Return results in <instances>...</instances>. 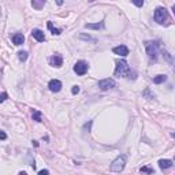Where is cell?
Instances as JSON below:
<instances>
[{
	"label": "cell",
	"mask_w": 175,
	"mask_h": 175,
	"mask_svg": "<svg viewBox=\"0 0 175 175\" xmlns=\"http://www.w3.org/2000/svg\"><path fill=\"white\" fill-rule=\"evenodd\" d=\"M31 116H33V121H36V122L43 121V114H41V111H38V109H34Z\"/></svg>",
	"instance_id": "14"
},
{
	"label": "cell",
	"mask_w": 175,
	"mask_h": 175,
	"mask_svg": "<svg viewBox=\"0 0 175 175\" xmlns=\"http://www.w3.org/2000/svg\"><path fill=\"white\" fill-rule=\"evenodd\" d=\"M155 21H156L159 25H164L168 21V11L164 7H157L155 10Z\"/></svg>",
	"instance_id": "4"
},
{
	"label": "cell",
	"mask_w": 175,
	"mask_h": 175,
	"mask_svg": "<svg viewBox=\"0 0 175 175\" xmlns=\"http://www.w3.org/2000/svg\"><path fill=\"white\" fill-rule=\"evenodd\" d=\"M71 93L73 94H78V93H79V86H78V85L73 86V88H71Z\"/></svg>",
	"instance_id": "21"
},
{
	"label": "cell",
	"mask_w": 175,
	"mask_h": 175,
	"mask_svg": "<svg viewBox=\"0 0 175 175\" xmlns=\"http://www.w3.org/2000/svg\"><path fill=\"white\" fill-rule=\"evenodd\" d=\"M38 175H50V171L48 170H41V171H38Z\"/></svg>",
	"instance_id": "23"
},
{
	"label": "cell",
	"mask_w": 175,
	"mask_h": 175,
	"mask_svg": "<svg viewBox=\"0 0 175 175\" xmlns=\"http://www.w3.org/2000/svg\"><path fill=\"white\" fill-rule=\"evenodd\" d=\"M50 64L51 66H54V67H62V64H63L62 55H59V54L52 55V56L50 58Z\"/></svg>",
	"instance_id": "7"
},
{
	"label": "cell",
	"mask_w": 175,
	"mask_h": 175,
	"mask_svg": "<svg viewBox=\"0 0 175 175\" xmlns=\"http://www.w3.org/2000/svg\"><path fill=\"white\" fill-rule=\"evenodd\" d=\"M31 6H33L34 8H37V10H41V8H43V7L45 6V1H44V0H41V1L33 0V1H31Z\"/></svg>",
	"instance_id": "16"
},
{
	"label": "cell",
	"mask_w": 175,
	"mask_h": 175,
	"mask_svg": "<svg viewBox=\"0 0 175 175\" xmlns=\"http://www.w3.org/2000/svg\"><path fill=\"white\" fill-rule=\"evenodd\" d=\"M7 99H8V94L6 93V92L0 93V103H4V101H6Z\"/></svg>",
	"instance_id": "20"
},
{
	"label": "cell",
	"mask_w": 175,
	"mask_h": 175,
	"mask_svg": "<svg viewBox=\"0 0 175 175\" xmlns=\"http://www.w3.org/2000/svg\"><path fill=\"white\" fill-rule=\"evenodd\" d=\"M88 70H89V63L85 62V60H78V62L74 64V73L78 74V75L86 74Z\"/></svg>",
	"instance_id": "5"
},
{
	"label": "cell",
	"mask_w": 175,
	"mask_h": 175,
	"mask_svg": "<svg viewBox=\"0 0 175 175\" xmlns=\"http://www.w3.org/2000/svg\"><path fill=\"white\" fill-rule=\"evenodd\" d=\"M47 25H48V29H50V30L52 31V34H56V36H59V34L62 33V30H60V29H56V27H54L52 22H48Z\"/></svg>",
	"instance_id": "17"
},
{
	"label": "cell",
	"mask_w": 175,
	"mask_h": 175,
	"mask_svg": "<svg viewBox=\"0 0 175 175\" xmlns=\"http://www.w3.org/2000/svg\"><path fill=\"white\" fill-rule=\"evenodd\" d=\"M31 36L34 37L37 41H40V43H43V41H45V36H44V31L40 30V29H34V30L31 31Z\"/></svg>",
	"instance_id": "10"
},
{
	"label": "cell",
	"mask_w": 175,
	"mask_h": 175,
	"mask_svg": "<svg viewBox=\"0 0 175 175\" xmlns=\"http://www.w3.org/2000/svg\"><path fill=\"white\" fill-rule=\"evenodd\" d=\"M114 74L116 77H122V78H135V74L131 71V68L129 67V64L126 60H118L116 62V67H115V71Z\"/></svg>",
	"instance_id": "1"
},
{
	"label": "cell",
	"mask_w": 175,
	"mask_h": 175,
	"mask_svg": "<svg viewBox=\"0 0 175 175\" xmlns=\"http://www.w3.org/2000/svg\"><path fill=\"white\" fill-rule=\"evenodd\" d=\"M126 166V156L125 155H121V156H118L112 163H111V166H109V170L112 171V172H121L123 171Z\"/></svg>",
	"instance_id": "3"
},
{
	"label": "cell",
	"mask_w": 175,
	"mask_h": 175,
	"mask_svg": "<svg viewBox=\"0 0 175 175\" xmlns=\"http://www.w3.org/2000/svg\"><path fill=\"white\" fill-rule=\"evenodd\" d=\"M13 43L14 45H22L23 41H25V37H23L22 33H15V34H13Z\"/></svg>",
	"instance_id": "11"
},
{
	"label": "cell",
	"mask_w": 175,
	"mask_h": 175,
	"mask_svg": "<svg viewBox=\"0 0 175 175\" xmlns=\"http://www.w3.org/2000/svg\"><path fill=\"white\" fill-rule=\"evenodd\" d=\"M115 85H116V84H115V81H114L112 78H105V79L99 81V88H100V90H103V92L112 89V88H115Z\"/></svg>",
	"instance_id": "6"
},
{
	"label": "cell",
	"mask_w": 175,
	"mask_h": 175,
	"mask_svg": "<svg viewBox=\"0 0 175 175\" xmlns=\"http://www.w3.org/2000/svg\"><path fill=\"white\" fill-rule=\"evenodd\" d=\"M86 29H94V30H99V29H103L104 27V23L100 22V23H86L85 25Z\"/></svg>",
	"instance_id": "13"
},
{
	"label": "cell",
	"mask_w": 175,
	"mask_h": 175,
	"mask_svg": "<svg viewBox=\"0 0 175 175\" xmlns=\"http://www.w3.org/2000/svg\"><path fill=\"white\" fill-rule=\"evenodd\" d=\"M112 51H114V54L121 55V56H123V58L129 55V48H127L126 45H119V47H115Z\"/></svg>",
	"instance_id": "9"
},
{
	"label": "cell",
	"mask_w": 175,
	"mask_h": 175,
	"mask_svg": "<svg viewBox=\"0 0 175 175\" xmlns=\"http://www.w3.org/2000/svg\"><path fill=\"white\" fill-rule=\"evenodd\" d=\"M159 167H160L162 170L171 168V167H172V160H168V159H162V160H159Z\"/></svg>",
	"instance_id": "12"
},
{
	"label": "cell",
	"mask_w": 175,
	"mask_h": 175,
	"mask_svg": "<svg viewBox=\"0 0 175 175\" xmlns=\"http://www.w3.org/2000/svg\"><path fill=\"white\" fill-rule=\"evenodd\" d=\"M1 75H3V71H1V67H0V81H1Z\"/></svg>",
	"instance_id": "26"
},
{
	"label": "cell",
	"mask_w": 175,
	"mask_h": 175,
	"mask_svg": "<svg viewBox=\"0 0 175 175\" xmlns=\"http://www.w3.org/2000/svg\"><path fill=\"white\" fill-rule=\"evenodd\" d=\"M133 4L137 6V7H142V6H144V1H133Z\"/></svg>",
	"instance_id": "24"
},
{
	"label": "cell",
	"mask_w": 175,
	"mask_h": 175,
	"mask_svg": "<svg viewBox=\"0 0 175 175\" xmlns=\"http://www.w3.org/2000/svg\"><path fill=\"white\" fill-rule=\"evenodd\" d=\"M167 79V75H163V74H160V75H156L155 78H153V84H163V82Z\"/></svg>",
	"instance_id": "15"
},
{
	"label": "cell",
	"mask_w": 175,
	"mask_h": 175,
	"mask_svg": "<svg viewBox=\"0 0 175 175\" xmlns=\"http://www.w3.org/2000/svg\"><path fill=\"white\" fill-rule=\"evenodd\" d=\"M48 88H50L51 92L58 93V92H60V89H62V82L59 81V79H51L50 84H48Z\"/></svg>",
	"instance_id": "8"
},
{
	"label": "cell",
	"mask_w": 175,
	"mask_h": 175,
	"mask_svg": "<svg viewBox=\"0 0 175 175\" xmlns=\"http://www.w3.org/2000/svg\"><path fill=\"white\" fill-rule=\"evenodd\" d=\"M18 59L21 60V62H25L27 59V52L26 51H19L18 52Z\"/></svg>",
	"instance_id": "18"
},
{
	"label": "cell",
	"mask_w": 175,
	"mask_h": 175,
	"mask_svg": "<svg viewBox=\"0 0 175 175\" xmlns=\"http://www.w3.org/2000/svg\"><path fill=\"white\" fill-rule=\"evenodd\" d=\"M139 172H141V174H153L155 171H153V168H151V167H142V168L139 170Z\"/></svg>",
	"instance_id": "19"
},
{
	"label": "cell",
	"mask_w": 175,
	"mask_h": 175,
	"mask_svg": "<svg viewBox=\"0 0 175 175\" xmlns=\"http://www.w3.org/2000/svg\"><path fill=\"white\" fill-rule=\"evenodd\" d=\"M0 139H1V141L7 139V134H6L4 131H1V130H0Z\"/></svg>",
	"instance_id": "22"
},
{
	"label": "cell",
	"mask_w": 175,
	"mask_h": 175,
	"mask_svg": "<svg viewBox=\"0 0 175 175\" xmlns=\"http://www.w3.org/2000/svg\"><path fill=\"white\" fill-rule=\"evenodd\" d=\"M18 175H27V172H25V171H22V172H19Z\"/></svg>",
	"instance_id": "25"
},
{
	"label": "cell",
	"mask_w": 175,
	"mask_h": 175,
	"mask_svg": "<svg viewBox=\"0 0 175 175\" xmlns=\"http://www.w3.org/2000/svg\"><path fill=\"white\" fill-rule=\"evenodd\" d=\"M145 50L151 60H156L159 56V44L156 41H145Z\"/></svg>",
	"instance_id": "2"
}]
</instances>
